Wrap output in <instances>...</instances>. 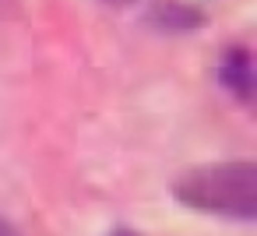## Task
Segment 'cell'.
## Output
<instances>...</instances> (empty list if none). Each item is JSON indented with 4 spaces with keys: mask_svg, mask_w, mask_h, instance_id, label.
Wrapping results in <instances>:
<instances>
[{
    "mask_svg": "<svg viewBox=\"0 0 257 236\" xmlns=\"http://www.w3.org/2000/svg\"><path fill=\"white\" fill-rule=\"evenodd\" d=\"M173 197L201 215L253 222L257 218V166L250 159L211 162L173 180Z\"/></svg>",
    "mask_w": 257,
    "mask_h": 236,
    "instance_id": "6da1fadb",
    "label": "cell"
},
{
    "mask_svg": "<svg viewBox=\"0 0 257 236\" xmlns=\"http://www.w3.org/2000/svg\"><path fill=\"white\" fill-rule=\"evenodd\" d=\"M218 81L229 95L236 99H250L253 95V57L246 46H229L222 53V64H218Z\"/></svg>",
    "mask_w": 257,
    "mask_h": 236,
    "instance_id": "7a4b0ae2",
    "label": "cell"
},
{
    "mask_svg": "<svg viewBox=\"0 0 257 236\" xmlns=\"http://www.w3.org/2000/svg\"><path fill=\"white\" fill-rule=\"evenodd\" d=\"M148 18L162 32H194L197 25H204V15L190 4H180V0H159V4H152Z\"/></svg>",
    "mask_w": 257,
    "mask_h": 236,
    "instance_id": "3957f363",
    "label": "cell"
},
{
    "mask_svg": "<svg viewBox=\"0 0 257 236\" xmlns=\"http://www.w3.org/2000/svg\"><path fill=\"white\" fill-rule=\"evenodd\" d=\"M0 236H22V232H18V229H15L8 218H0Z\"/></svg>",
    "mask_w": 257,
    "mask_h": 236,
    "instance_id": "277c9868",
    "label": "cell"
},
{
    "mask_svg": "<svg viewBox=\"0 0 257 236\" xmlns=\"http://www.w3.org/2000/svg\"><path fill=\"white\" fill-rule=\"evenodd\" d=\"M106 4H113V8H123V4H134V0H106Z\"/></svg>",
    "mask_w": 257,
    "mask_h": 236,
    "instance_id": "8992f818",
    "label": "cell"
},
{
    "mask_svg": "<svg viewBox=\"0 0 257 236\" xmlns=\"http://www.w3.org/2000/svg\"><path fill=\"white\" fill-rule=\"evenodd\" d=\"M109 236H138V232H134V229H113Z\"/></svg>",
    "mask_w": 257,
    "mask_h": 236,
    "instance_id": "5b68a950",
    "label": "cell"
}]
</instances>
